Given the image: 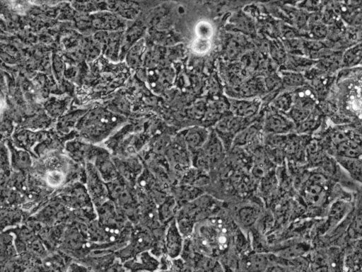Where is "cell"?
<instances>
[{"label":"cell","instance_id":"obj_7","mask_svg":"<svg viewBox=\"0 0 362 272\" xmlns=\"http://www.w3.org/2000/svg\"><path fill=\"white\" fill-rule=\"evenodd\" d=\"M257 128L254 125L249 126L241 130L235 136L233 143L234 144L242 145L249 142L253 137L257 134Z\"/></svg>","mask_w":362,"mask_h":272},{"label":"cell","instance_id":"obj_5","mask_svg":"<svg viewBox=\"0 0 362 272\" xmlns=\"http://www.w3.org/2000/svg\"><path fill=\"white\" fill-rule=\"evenodd\" d=\"M259 107V102L257 100H230L229 108L234 115L247 118L255 114Z\"/></svg>","mask_w":362,"mask_h":272},{"label":"cell","instance_id":"obj_10","mask_svg":"<svg viewBox=\"0 0 362 272\" xmlns=\"http://www.w3.org/2000/svg\"><path fill=\"white\" fill-rule=\"evenodd\" d=\"M257 213L252 208H244L240 211V217L245 225L252 224L255 218Z\"/></svg>","mask_w":362,"mask_h":272},{"label":"cell","instance_id":"obj_1","mask_svg":"<svg viewBox=\"0 0 362 272\" xmlns=\"http://www.w3.org/2000/svg\"><path fill=\"white\" fill-rule=\"evenodd\" d=\"M117 118L111 113L98 110L90 114L84 120L82 131L90 138H98L104 136L107 130L113 129Z\"/></svg>","mask_w":362,"mask_h":272},{"label":"cell","instance_id":"obj_8","mask_svg":"<svg viewBox=\"0 0 362 272\" xmlns=\"http://www.w3.org/2000/svg\"><path fill=\"white\" fill-rule=\"evenodd\" d=\"M293 96L288 93H284L274 100L272 105L276 110L288 111L291 108Z\"/></svg>","mask_w":362,"mask_h":272},{"label":"cell","instance_id":"obj_3","mask_svg":"<svg viewBox=\"0 0 362 272\" xmlns=\"http://www.w3.org/2000/svg\"><path fill=\"white\" fill-rule=\"evenodd\" d=\"M182 236L176 222L172 221L165 236V249L170 257L175 259L180 254L183 248Z\"/></svg>","mask_w":362,"mask_h":272},{"label":"cell","instance_id":"obj_4","mask_svg":"<svg viewBox=\"0 0 362 272\" xmlns=\"http://www.w3.org/2000/svg\"><path fill=\"white\" fill-rule=\"evenodd\" d=\"M291 126V123L288 119L276 110L267 115L264 123L265 131L274 135L286 132Z\"/></svg>","mask_w":362,"mask_h":272},{"label":"cell","instance_id":"obj_6","mask_svg":"<svg viewBox=\"0 0 362 272\" xmlns=\"http://www.w3.org/2000/svg\"><path fill=\"white\" fill-rule=\"evenodd\" d=\"M203 147V153L209 162H215L219 159L224 149L222 141L216 132H210Z\"/></svg>","mask_w":362,"mask_h":272},{"label":"cell","instance_id":"obj_9","mask_svg":"<svg viewBox=\"0 0 362 272\" xmlns=\"http://www.w3.org/2000/svg\"><path fill=\"white\" fill-rule=\"evenodd\" d=\"M247 261L245 267L250 270H261L266 267L267 259L262 255L252 256Z\"/></svg>","mask_w":362,"mask_h":272},{"label":"cell","instance_id":"obj_11","mask_svg":"<svg viewBox=\"0 0 362 272\" xmlns=\"http://www.w3.org/2000/svg\"><path fill=\"white\" fill-rule=\"evenodd\" d=\"M350 234L354 237L362 236V215H358L350 226Z\"/></svg>","mask_w":362,"mask_h":272},{"label":"cell","instance_id":"obj_2","mask_svg":"<svg viewBox=\"0 0 362 272\" xmlns=\"http://www.w3.org/2000/svg\"><path fill=\"white\" fill-rule=\"evenodd\" d=\"M209 134L207 129L203 127H191L182 132V141L189 151L197 152L204 147Z\"/></svg>","mask_w":362,"mask_h":272},{"label":"cell","instance_id":"obj_12","mask_svg":"<svg viewBox=\"0 0 362 272\" xmlns=\"http://www.w3.org/2000/svg\"><path fill=\"white\" fill-rule=\"evenodd\" d=\"M283 81L289 86H296L302 82V78L296 73H287L284 76Z\"/></svg>","mask_w":362,"mask_h":272}]
</instances>
